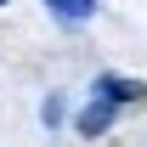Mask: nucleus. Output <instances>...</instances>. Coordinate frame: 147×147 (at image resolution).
I'll use <instances>...</instances> for the list:
<instances>
[{
    "mask_svg": "<svg viewBox=\"0 0 147 147\" xmlns=\"http://www.w3.org/2000/svg\"><path fill=\"white\" fill-rule=\"evenodd\" d=\"M113 113H119V102H113V96H102V91L91 85V96H85V108H79V119H74V130H79V136L91 142V136H102V130L113 125Z\"/></svg>",
    "mask_w": 147,
    "mask_h": 147,
    "instance_id": "1",
    "label": "nucleus"
},
{
    "mask_svg": "<svg viewBox=\"0 0 147 147\" xmlns=\"http://www.w3.org/2000/svg\"><path fill=\"white\" fill-rule=\"evenodd\" d=\"M45 11H51L62 28H85V23H91L102 6H96V0H45Z\"/></svg>",
    "mask_w": 147,
    "mask_h": 147,
    "instance_id": "2",
    "label": "nucleus"
},
{
    "mask_svg": "<svg viewBox=\"0 0 147 147\" xmlns=\"http://www.w3.org/2000/svg\"><path fill=\"white\" fill-rule=\"evenodd\" d=\"M96 91H102V96H113V102L125 108V102H142V96H147V85H142V79H119V74H102V79H96Z\"/></svg>",
    "mask_w": 147,
    "mask_h": 147,
    "instance_id": "3",
    "label": "nucleus"
},
{
    "mask_svg": "<svg viewBox=\"0 0 147 147\" xmlns=\"http://www.w3.org/2000/svg\"><path fill=\"white\" fill-rule=\"evenodd\" d=\"M62 113H68V108H62V96H45V125H62Z\"/></svg>",
    "mask_w": 147,
    "mask_h": 147,
    "instance_id": "4",
    "label": "nucleus"
},
{
    "mask_svg": "<svg viewBox=\"0 0 147 147\" xmlns=\"http://www.w3.org/2000/svg\"><path fill=\"white\" fill-rule=\"evenodd\" d=\"M0 6H11V0H0Z\"/></svg>",
    "mask_w": 147,
    "mask_h": 147,
    "instance_id": "5",
    "label": "nucleus"
}]
</instances>
